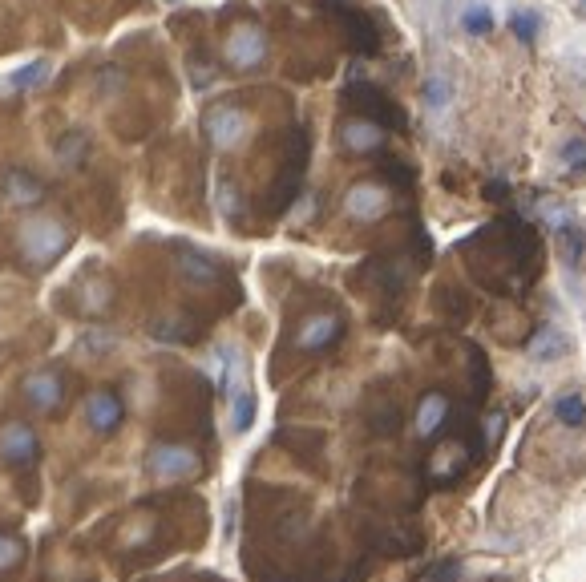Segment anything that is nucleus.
Returning a JSON list of instances; mask_svg holds the SVG:
<instances>
[{
    "label": "nucleus",
    "instance_id": "obj_1",
    "mask_svg": "<svg viewBox=\"0 0 586 582\" xmlns=\"http://www.w3.org/2000/svg\"><path fill=\"white\" fill-rule=\"evenodd\" d=\"M69 247H73V231H69L65 219H57V215H33V219H25V227H21V255H25V263L49 267Z\"/></svg>",
    "mask_w": 586,
    "mask_h": 582
},
{
    "label": "nucleus",
    "instance_id": "obj_2",
    "mask_svg": "<svg viewBox=\"0 0 586 582\" xmlns=\"http://www.w3.org/2000/svg\"><path fill=\"white\" fill-rule=\"evenodd\" d=\"M146 469L158 481H186V477L203 473V457L186 445H154L150 457H146Z\"/></svg>",
    "mask_w": 586,
    "mask_h": 582
},
{
    "label": "nucleus",
    "instance_id": "obj_3",
    "mask_svg": "<svg viewBox=\"0 0 586 582\" xmlns=\"http://www.w3.org/2000/svg\"><path fill=\"white\" fill-rule=\"evenodd\" d=\"M247 130H251V118L239 106H215L203 118V134L211 138L215 150H235L247 138Z\"/></svg>",
    "mask_w": 586,
    "mask_h": 582
},
{
    "label": "nucleus",
    "instance_id": "obj_4",
    "mask_svg": "<svg viewBox=\"0 0 586 582\" xmlns=\"http://www.w3.org/2000/svg\"><path fill=\"white\" fill-rule=\"evenodd\" d=\"M223 53H227V65L235 69H259L267 61V33L259 25H239L231 29Z\"/></svg>",
    "mask_w": 586,
    "mask_h": 582
},
{
    "label": "nucleus",
    "instance_id": "obj_5",
    "mask_svg": "<svg viewBox=\"0 0 586 582\" xmlns=\"http://www.w3.org/2000/svg\"><path fill=\"white\" fill-rule=\"evenodd\" d=\"M0 457H5L9 465H17V469L37 465L41 441H37L33 425H25V421H5L0 425Z\"/></svg>",
    "mask_w": 586,
    "mask_h": 582
},
{
    "label": "nucleus",
    "instance_id": "obj_6",
    "mask_svg": "<svg viewBox=\"0 0 586 582\" xmlns=\"http://www.w3.org/2000/svg\"><path fill=\"white\" fill-rule=\"evenodd\" d=\"M126 409H122V397L114 388H93L85 397V425L97 433V437H110L118 425H122Z\"/></svg>",
    "mask_w": 586,
    "mask_h": 582
},
{
    "label": "nucleus",
    "instance_id": "obj_7",
    "mask_svg": "<svg viewBox=\"0 0 586 582\" xmlns=\"http://www.w3.org/2000/svg\"><path fill=\"white\" fill-rule=\"evenodd\" d=\"M344 336V320L332 316V312H320V316H308L296 332V348L300 352H328L332 344H340Z\"/></svg>",
    "mask_w": 586,
    "mask_h": 582
},
{
    "label": "nucleus",
    "instance_id": "obj_8",
    "mask_svg": "<svg viewBox=\"0 0 586 582\" xmlns=\"http://www.w3.org/2000/svg\"><path fill=\"white\" fill-rule=\"evenodd\" d=\"M21 388H25V401H29L37 413H53V409H61V401H65V380H61L53 368L29 372Z\"/></svg>",
    "mask_w": 586,
    "mask_h": 582
},
{
    "label": "nucleus",
    "instance_id": "obj_9",
    "mask_svg": "<svg viewBox=\"0 0 586 582\" xmlns=\"http://www.w3.org/2000/svg\"><path fill=\"white\" fill-rule=\"evenodd\" d=\"M344 211H348L356 223H372V219H380V215L388 211V194H384V186H376V182H356V186L344 194Z\"/></svg>",
    "mask_w": 586,
    "mask_h": 582
},
{
    "label": "nucleus",
    "instance_id": "obj_10",
    "mask_svg": "<svg viewBox=\"0 0 586 582\" xmlns=\"http://www.w3.org/2000/svg\"><path fill=\"white\" fill-rule=\"evenodd\" d=\"M49 77H53V61L49 57H33L29 65L13 69L5 81H0V93H33V89L49 85Z\"/></svg>",
    "mask_w": 586,
    "mask_h": 582
},
{
    "label": "nucleus",
    "instance_id": "obj_11",
    "mask_svg": "<svg viewBox=\"0 0 586 582\" xmlns=\"http://www.w3.org/2000/svg\"><path fill=\"white\" fill-rule=\"evenodd\" d=\"M380 142H384V130L368 118H348L340 126V146L352 154H372V150H380Z\"/></svg>",
    "mask_w": 586,
    "mask_h": 582
},
{
    "label": "nucleus",
    "instance_id": "obj_12",
    "mask_svg": "<svg viewBox=\"0 0 586 582\" xmlns=\"http://www.w3.org/2000/svg\"><path fill=\"white\" fill-rule=\"evenodd\" d=\"M41 199H45V186L33 174H25V170H9L5 174V203H13V207H37Z\"/></svg>",
    "mask_w": 586,
    "mask_h": 582
},
{
    "label": "nucleus",
    "instance_id": "obj_13",
    "mask_svg": "<svg viewBox=\"0 0 586 582\" xmlns=\"http://www.w3.org/2000/svg\"><path fill=\"white\" fill-rule=\"evenodd\" d=\"M449 421V397L445 393H425L417 405V433L421 437H437Z\"/></svg>",
    "mask_w": 586,
    "mask_h": 582
},
{
    "label": "nucleus",
    "instance_id": "obj_14",
    "mask_svg": "<svg viewBox=\"0 0 586 582\" xmlns=\"http://www.w3.org/2000/svg\"><path fill=\"white\" fill-rule=\"evenodd\" d=\"M178 267H182V275L194 279V283H215V279H219V263L207 259V255H199V251H182V255H178Z\"/></svg>",
    "mask_w": 586,
    "mask_h": 582
},
{
    "label": "nucleus",
    "instance_id": "obj_15",
    "mask_svg": "<svg viewBox=\"0 0 586 582\" xmlns=\"http://www.w3.org/2000/svg\"><path fill=\"white\" fill-rule=\"evenodd\" d=\"M251 421H255V393H251V388H235V393H231V429L247 433Z\"/></svg>",
    "mask_w": 586,
    "mask_h": 582
},
{
    "label": "nucleus",
    "instance_id": "obj_16",
    "mask_svg": "<svg viewBox=\"0 0 586 582\" xmlns=\"http://www.w3.org/2000/svg\"><path fill=\"white\" fill-rule=\"evenodd\" d=\"M554 417H558L566 429H586V401H582L578 393H566V397H558Z\"/></svg>",
    "mask_w": 586,
    "mask_h": 582
},
{
    "label": "nucleus",
    "instance_id": "obj_17",
    "mask_svg": "<svg viewBox=\"0 0 586 582\" xmlns=\"http://www.w3.org/2000/svg\"><path fill=\"white\" fill-rule=\"evenodd\" d=\"M25 538H17V534H9V530H0V574L5 570H13V566H21L25 562Z\"/></svg>",
    "mask_w": 586,
    "mask_h": 582
},
{
    "label": "nucleus",
    "instance_id": "obj_18",
    "mask_svg": "<svg viewBox=\"0 0 586 582\" xmlns=\"http://www.w3.org/2000/svg\"><path fill=\"white\" fill-rule=\"evenodd\" d=\"M461 29H465L469 37H485V33H494V13L485 9V5H473V9H465Z\"/></svg>",
    "mask_w": 586,
    "mask_h": 582
},
{
    "label": "nucleus",
    "instance_id": "obj_19",
    "mask_svg": "<svg viewBox=\"0 0 586 582\" xmlns=\"http://www.w3.org/2000/svg\"><path fill=\"white\" fill-rule=\"evenodd\" d=\"M538 29H542V21H538V13L530 9H518V13H510V33L518 37V41H534L538 37Z\"/></svg>",
    "mask_w": 586,
    "mask_h": 582
},
{
    "label": "nucleus",
    "instance_id": "obj_20",
    "mask_svg": "<svg viewBox=\"0 0 586 582\" xmlns=\"http://www.w3.org/2000/svg\"><path fill=\"white\" fill-rule=\"evenodd\" d=\"M110 300H114V287H110L106 279H93V283L85 287V312H106Z\"/></svg>",
    "mask_w": 586,
    "mask_h": 582
},
{
    "label": "nucleus",
    "instance_id": "obj_21",
    "mask_svg": "<svg viewBox=\"0 0 586 582\" xmlns=\"http://www.w3.org/2000/svg\"><path fill=\"white\" fill-rule=\"evenodd\" d=\"M562 348H566V344H562V336H558L554 328H546V332H542V336L530 344V356H534V360H554Z\"/></svg>",
    "mask_w": 586,
    "mask_h": 582
},
{
    "label": "nucleus",
    "instance_id": "obj_22",
    "mask_svg": "<svg viewBox=\"0 0 586 582\" xmlns=\"http://www.w3.org/2000/svg\"><path fill=\"white\" fill-rule=\"evenodd\" d=\"M85 146H89V138H85L81 130H73V134H65V138L57 142V158H61V162H77Z\"/></svg>",
    "mask_w": 586,
    "mask_h": 582
},
{
    "label": "nucleus",
    "instance_id": "obj_23",
    "mask_svg": "<svg viewBox=\"0 0 586 582\" xmlns=\"http://www.w3.org/2000/svg\"><path fill=\"white\" fill-rule=\"evenodd\" d=\"M425 582H461V562H457V558L437 562V566L425 574Z\"/></svg>",
    "mask_w": 586,
    "mask_h": 582
},
{
    "label": "nucleus",
    "instance_id": "obj_24",
    "mask_svg": "<svg viewBox=\"0 0 586 582\" xmlns=\"http://www.w3.org/2000/svg\"><path fill=\"white\" fill-rule=\"evenodd\" d=\"M425 102H429V110H445V102H449V85H445V77H433V81L425 85Z\"/></svg>",
    "mask_w": 586,
    "mask_h": 582
},
{
    "label": "nucleus",
    "instance_id": "obj_25",
    "mask_svg": "<svg viewBox=\"0 0 586 582\" xmlns=\"http://www.w3.org/2000/svg\"><path fill=\"white\" fill-rule=\"evenodd\" d=\"M562 243H566V263L574 267V263L582 259V231H574V227H566V231H562Z\"/></svg>",
    "mask_w": 586,
    "mask_h": 582
},
{
    "label": "nucleus",
    "instance_id": "obj_26",
    "mask_svg": "<svg viewBox=\"0 0 586 582\" xmlns=\"http://www.w3.org/2000/svg\"><path fill=\"white\" fill-rule=\"evenodd\" d=\"M562 162H574L578 170H586V142H582V138L566 142V146H562Z\"/></svg>",
    "mask_w": 586,
    "mask_h": 582
},
{
    "label": "nucleus",
    "instance_id": "obj_27",
    "mask_svg": "<svg viewBox=\"0 0 586 582\" xmlns=\"http://www.w3.org/2000/svg\"><path fill=\"white\" fill-rule=\"evenodd\" d=\"M170 5H178V0H170Z\"/></svg>",
    "mask_w": 586,
    "mask_h": 582
}]
</instances>
